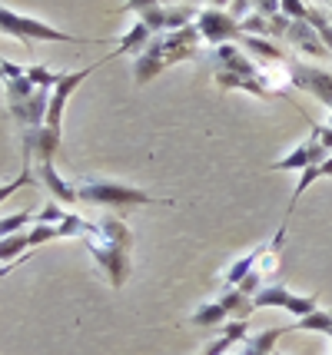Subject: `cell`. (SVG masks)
<instances>
[{"mask_svg":"<svg viewBox=\"0 0 332 355\" xmlns=\"http://www.w3.org/2000/svg\"><path fill=\"white\" fill-rule=\"evenodd\" d=\"M83 243L90 249L94 263L103 269V276L113 289L127 286L130 279V249H133V232L127 230V223L116 216V213H107V216L94 219V230L83 236Z\"/></svg>","mask_w":332,"mask_h":355,"instance_id":"6da1fadb","label":"cell"},{"mask_svg":"<svg viewBox=\"0 0 332 355\" xmlns=\"http://www.w3.org/2000/svg\"><path fill=\"white\" fill-rule=\"evenodd\" d=\"M200 40L203 33L200 27H183V31H166V33H157L143 53L133 57V80L137 83H150L153 77H159L170 63H183V60H193L196 50H200Z\"/></svg>","mask_w":332,"mask_h":355,"instance_id":"7a4b0ae2","label":"cell"},{"mask_svg":"<svg viewBox=\"0 0 332 355\" xmlns=\"http://www.w3.org/2000/svg\"><path fill=\"white\" fill-rule=\"evenodd\" d=\"M80 202H90V206H110V209H130V206H176L173 200H163V196H150L146 189L137 186H123V183H107V180H83L77 183Z\"/></svg>","mask_w":332,"mask_h":355,"instance_id":"3957f363","label":"cell"},{"mask_svg":"<svg viewBox=\"0 0 332 355\" xmlns=\"http://www.w3.org/2000/svg\"><path fill=\"white\" fill-rule=\"evenodd\" d=\"M0 27H3V33H10V37L24 40V44H30V40H50V44H90V37H73V33L57 31V27H50V24H44V20L14 14L10 7H0Z\"/></svg>","mask_w":332,"mask_h":355,"instance_id":"277c9868","label":"cell"},{"mask_svg":"<svg viewBox=\"0 0 332 355\" xmlns=\"http://www.w3.org/2000/svg\"><path fill=\"white\" fill-rule=\"evenodd\" d=\"M116 53H110V57H103V60L90 63V67H83V70H70V73H60V83L53 87V93H50V110H47V123L50 130H57L60 133V123H64V110H67V100H70V93L77 90L83 80L90 77V73H96L103 63H110Z\"/></svg>","mask_w":332,"mask_h":355,"instance_id":"5b68a950","label":"cell"},{"mask_svg":"<svg viewBox=\"0 0 332 355\" xmlns=\"http://www.w3.org/2000/svg\"><path fill=\"white\" fill-rule=\"evenodd\" d=\"M196 27H200V33H203L206 44H213V46L239 44V40L246 37L243 27L229 17V10H220V7H203L200 17H196Z\"/></svg>","mask_w":332,"mask_h":355,"instance_id":"8992f818","label":"cell"},{"mask_svg":"<svg viewBox=\"0 0 332 355\" xmlns=\"http://www.w3.org/2000/svg\"><path fill=\"white\" fill-rule=\"evenodd\" d=\"M286 67H289V73H292V80H296L299 90H309L319 103L332 107V70H322V67H313V63H302V60H296V57H289Z\"/></svg>","mask_w":332,"mask_h":355,"instance_id":"52a82bcc","label":"cell"},{"mask_svg":"<svg viewBox=\"0 0 332 355\" xmlns=\"http://www.w3.org/2000/svg\"><path fill=\"white\" fill-rule=\"evenodd\" d=\"M20 143H24V166H33V159L53 163V156L60 150V133L50 126H33V130L20 133Z\"/></svg>","mask_w":332,"mask_h":355,"instance_id":"ba28073f","label":"cell"},{"mask_svg":"<svg viewBox=\"0 0 332 355\" xmlns=\"http://www.w3.org/2000/svg\"><path fill=\"white\" fill-rule=\"evenodd\" d=\"M50 93L53 90H37L30 100H20V103H7L10 116L24 130H33V126H44L47 123V110H50Z\"/></svg>","mask_w":332,"mask_h":355,"instance_id":"9c48e42d","label":"cell"},{"mask_svg":"<svg viewBox=\"0 0 332 355\" xmlns=\"http://www.w3.org/2000/svg\"><path fill=\"white\" fill-rule=\"evenodd\" d=\"M329 150H326V146H322V143H319L316 137H309L306 139V143H299V146H296V150H292V153L286 156V159H279V163H272V166H269V170H309V166H319V163H326V159H329Z\"/></svg>","mask_w":332,"mask_h":355,"instance_id":"30bf717a","label":"cell"},{"mask_svg":"<svg viewBox=\"0 0 332 355\" xmlns=\"http://www.w3.org/2000/svg\"><path fill=\"white\" fill-rule=\"evenodd\" d=\"M286 40L296 46L299 53H306V57H316V60H326V57H332L329 46L322 44L319 31H316V27H309L306 20H292V24H289V31H286Z\"/></svg>","mask_w":332,"mask_h":355,"instance_id":"8fae6325","label":"cell"},{"mask_svg":"<svg viewBox=\"0 0 332 355\" xmlns=\"http://www.w3.org/2000/svg\"><path fill=\"white\" fill-rule=\"evenodd\" d=\"M33 173H37V183L44 186V189H47V193H50V196H53L57 202H67V206L80 202L77 186L67 183L64 176L57 173V166H53V163H37V166H33Z\"/></svg>","mask_w":332,"mask_h":355,"instance_id":"7c38bea8","label":"cell"},{"mask_svg":"<svg viewBox=\"0 0 332 355\" xmlns=\"http://www.w3.org/2000/svg\"><path fill=\"white\" fill-rule=\"evenodd\" d=\"M213 60H216V70H226V73H236V77H250L253 80L259 73V63L250 60L236 44H222L213 50Z\"/></svg>","mask_w":332,"mask_h":355,"instance_id":"4fadbf2b","label":"cell"},{"mask_svg":"<svg viewBox=\"0 0 332 355\" xmlns=\"http://www.w3.org/2000/svg\"><path fill=\"white\" fill-rule=\"evenodd\" d=\"M292 329H296V325H272L266 332H256V336H250V339L243 342V349H239L236 355H276L272 345L283 339L286 332H292Z\"/></svg>","mask_w":332,"mask_h":355,"instance_id":"5bb4252c","label":"cell"},{"mask_svg":"<svg viewBox=\"0 0 332 355\" xmlns=\"http://www.w3.org/2000/svg\"><path fill=\"white\" fill-rule=\"evenodd\" d=\"M246 339H250V319H233V322H226V332H222L220 339L206 345L203 355H226V352H233L236 342H246Z\"/></svg>","mask_w":332,"mask_h":355,"instance_id":"9a60e30c","label":"cell"},{"mask_svg":"<svg viewBox=\"0 0 332 355\" xmlns=\"http://www.w3.org/2000/svg\"><path fill=\"white\" fill-rule=\"evenodd\" d=\"M239 46H243V50H250L259 67H266V63H286V60H289L283 50L272 44V40H266V37H250V33H246V37L239 40Z\"/></svg>","mask_w":332,"mask_h":355,"instance_id":"2e32d148","label":"cell"},{"mask_svg":"<svg viewBox=\"0 0 332 355\" xmlns=\"http://www.w3.org/2000/svg\"><path fill=\"white\" fill-rule=\"evenodd\" d=\"M263 249H266V243H259V246L250 249L246 256H239L233 266H226V269H222V286H239L246 276H253L256 263H259V256H263Z\"/></svg>","mask_w":332,"mask_h":355,"instance_id":"e0dca14e","label":"cell"},{"mask_svg":"<svg viewBox=\"0 0 332 355\" xmlns=\"http://www.w3.org/2000/svg\"><path fill=\"white\" fill-rule=\"evenodd\" d=\"M289 302H292V293L286 289L283 282H266L253 295V309H289Z\"/></svg>","mask_w":332,"mask_h":355,"instance_id":"ac0fdd59","label":"cell"},{"mask_svg":"<svg viewBox=\"0 0 332 355\" xmlns=\"http://www.w3.org/2000/svg\"><path fill=\"white\" fill-rule=\"evenodd\" d=\"M226 319H229V312L222 309L220 299H213V302H200V309L190 315V322L200 325V329H220Z\"/></svg>","mask_w":332,"mask_h":355,"instance_id":"d6986e66","label":"cell"},{"mask_svg":"<svg viewBox=\"0 0 332 355\" xmlns=\"http://www.w3.org/2000/svg\"><path fill=\"white\" fill-rule=\"evenodd\" d=\"M30 246V232H17V236H3L0 239V259H3V269H10V259L20 256V252H27Z\"/></svg>","mask_w":332,"mask_h":355,"instance_id":"ffe728a7","label":"cell"},{"mask_svg":"<svg viewBox=\"0 0 332 355\" xmlns=\"http://www.w3.org/2000/svg\"><path fill=\"white\" fill-rule=\"evenodd\" d=\"M3 90H7V103H20V100H30L33 93H37V87L24 73V77H3Z\"/></svg>","mask_w":332,"mask_h":355,"instance_id":"44dd1931","label":"cell"},{"mask_svg":"<svg viewBox=\"0 0 332 355\" xmlns=\"http://www.w3.org/2000/svg\"><path fill=\"white\" fill-rule=\"evenodd\" d=\"M296 329H309V332H326L329 336L332 332V315L326 309H316V312H309L306 319H296Z\"/></svg>","mask_w":332,"mask_h":355,"instance_id":"7402d4cb","label":"cell"},{"mask_svg":"<svg viewBox=\"0 0 332 355\" xmlns=\"http://www.w3.org/2000/svg\"><path fill=\"white\" fill-rule=\"evenodd\" d=\"M27 77L33 80L37 90H53V87L60 83V73H50L47 67H40V63H30V67H27Z\"/></svg>","mask_w":332,"mask_h":355,"instance_id":"603a6c76","label":"cell"},{"mask_svg":"<svg viewBox=\"0 0 332 355\" xmlns=\"http://www.w3.org/2000/svg\"><path fill=\"white\" fill-rule=\"evenodd\" d=\"M239 27H243V33H250V37H272V24L263 14H250Z\"/></svg>","mask_w":332,"mask_h":355,"instance_id":"cb8c5ba5","label":"cell"},{"mask_svg":"<svg viewBox=\"0 0 332 355\" xmlns=\"http://www.w3.org/2000/svg\"><path fill=\"white\" fill-rule=\"evenodd\" d=\"M140 20L153 31V37H157V33H166V7H163V3H159V7H150V10H143Z\"/></svg>","mask_w":332,"mask_h":355,"instance_id":"d4e9b609","label":"cell"},{"mask_svg":"<svg viewBox=\"0 0 332 355\" xmlns=\"http://www.w3.org/2000/svg\"><path fill=\"white\" fill-rule=\"evenodd\" d=\"M30 216H33V209H24V213H17V216H3V223H0V239H3V236L24 232V226H27V219Z\"/></svg>","mask_w":332,"mask_h":355,"instance_id":"484cf974","label":"cell"},{"mask_svg":"<svg viewBox=\"0 0 332 355\" xmlns=\"http://www.w3.org/2000/svg\"><path fill=\"white\" fill-rule=\"evenodd\" d=\"M50 239H60V230H57V226H50V223H33L30 246H40V243H50Z\"/></svg>","mask_w":332,"mask_h":355,"instance_id":"4316f807","label":"cell"},{"mask_svg":"<svg viewBox=\"0 0 332 355\" xmlns=\"http://www.w3.org/2000/svg\"><path fill=\"white\" fill-rule=\"evenodd\" d=\"M64 219H67V213L60 209V206H57V200L47 202V206L37 213V223H64Z\"/></svg>","mask_w":332,"mask_h":355,"instance_id":"83f0119b","label":"cell"},{"mask_svg":"<svg viewBox=\"0 0 332 355\" xmlns=\"http://www.w3.org/2000/svg\"><path fill=\"white\" fill-rule=\"evenodd\" d=\"M253 14H263V17L283 14V0H253Z\"/></svg>","mask_w":332,"mask_h":355,"instance_id":"f1b7e54d","label":"cell"},{"mask_svg":"<svg viewBox=\"0 0 332 355\" xmlns=\"http://www.w3.org/2000/svg\"><path fill=\"white\" fill-rule=\"evenodd\" d=\"M283 14L289 17V20H306L309 7H306L302 0H283Z\"/></svg>","mask_w":332,"mask_h":355,"instance_id":"f546056e","label":"cell"},{"mask_svg":"<svg viewBox=\"0 0 332 355\" xmlns=\"http://www.w3.org/2000/svg\"><path fill=\"white\" fill-rule=\"evenodd\" d=\"M250 7H253V0H233V3H229V17H233V20H236V24H243V20H246V17L253 14V10H250Z\"/></svg>","mask_w":332,"mask_h":355,"instance_id":"4dcf8cb0","label":"cell"},{"mask_svg":"<svg viewBox=\"0 0 332 355\" xmlns=\"http://www.w3.org/2000/svg\"><path fill=\"white\" fill-rule=\"evenodd\" d=\"M313 137H316L319 143H322V146H326V150L332 153V126L329 123H326V126H322V123H313Z\"/></svg>","mask_w":332,"mask_h":355,"instance_id":"1f68e13d","label":"cell"},{"mask_svg":"<svg viewBox=\"0 0 332 355\" xmlns=\"http://www.w3.org/2000/svg\"><path fill=\"white\" fill-rule=\"evenodd\" d=\"M150 7H159V0H127L123 3V10H130V14L140 17L143 10H150Z\"/></svg>","mask_w":332,"mask_h":355,"instance_id":"d6a6232c","label":"cell"},{"mask_svg":"<svg viewBox=\"0 0 332 355\" xmlns=\"http://www.w3.org/2000/svg\"><path fill=\"white\" fill-rule=\"evenodd\" d=\"M233 0H206V7H220V10H226Z\"/></svg>","mask_w":332,"mask_h":355,"instance_id":"836d02e7","label":"cell"},{"mask_svg":"<svg viewBox=\"0 0 332 355\" xmlns=\"http://www.w3.org/2000/svg\"><path fill=\"white\" fill-rule=\"evenodd\" d=\"M329 126H332V107H329Z\"/></svg>","mask_w":332,"mask_h":355,"instance_id":"e575fe53","label":"cell"},{"mask_svg":"<svg viewBox=\"0 0 332 355\" xmlns=\"http://www.w3.org/2000/svg\"><path fill=\"white\" fill-rule=\"evenodd\" d=\"M319 3H332V0H319Z\"/></svg>","mask_w":332,"mask_h":355,"instance_id":"d590c367","label":"cell"},{"mask_svg":"<svg viewBox=\"0 0 332 355\" xmlns=\"http://www.w3.org/2000/svg\"><path fill=\"white\" fill-rule=\"evenodd\" d=\"M176 3H180V0H176ZM183 3H193V0H183Z\"/></svg>","mask_w":332,"mask_h":355,"instance_id":"8d00e7d4","label":"cell"},{"mask_svg":"<svg viewBox=\"0 0 332 355\" xmlns=\"http://www.w3.org/2000/svg\"><path fill=\"white\" fill-rule=\"evenodd\" d=\"M276 355H283V352H276Z\"/></svg>","mask_w":332,"mask_h":355,"instance_id":"74e56055","label":"cell"},{"mask_svg":"<svg viewBox=\"0 0 332 355\" xmlns=\"http://www.w3.org/2000/svg\"><path fill=\"white\" fill-rule=\"evenodd\" d=\"M329 339H332V332H329Z\"/></svg>","mask_w":332,"mask_h":355,"instance_id":"f35d334b","label":"cell"}]
</instances>
